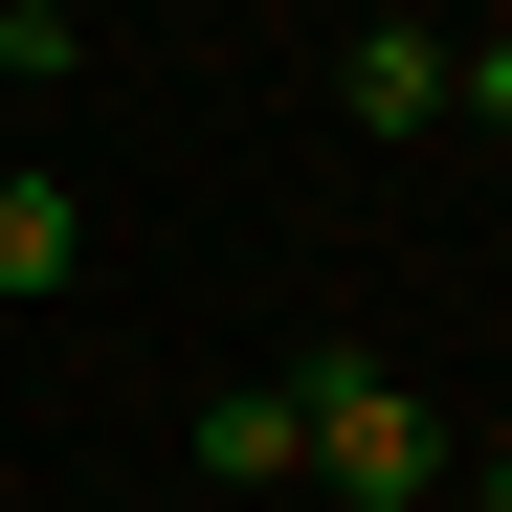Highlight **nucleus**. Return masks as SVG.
I'll return each mask as SVG.
<instances>
[{"label": "nucleus", "instance_id": "2", "mask_svg": "<svg viewBox=\"0 0 512 512\" xmlns=\"http://www.w3.org/2000/svg\"><path fill=\"white\" fill-rule=\"evenodd\" d=\"M334 112H357V134H446V45H423V23H357V45H334Z\"/></svg>", "mask_w": 512, "mask_h": 512}, {"label": "nucleus", "instance_id": "5", "mask_svg": "<svg viewBox=\"0 0 512 512\" xmlns=\"http://www.w3.org/2000/svg\"><path fill=\"white\" fill-rule=\"evenodd\" d=\"M446 512H512V446H446Z\"/></svg>", "mask_w": 512, "mask_h": 512}, {"label": "nucleus", "instance_id": "1", "mask_svg": "<svg viewBox=\"0 0 512 512\" xmlns=\"http://www.w3.org/2000/svg\"><path fill=\"white\" fill-rule=\"evenodd\" d=\"M290 490H334V512H446V423H423L379 357H290Z\"/></svg>", "mask_w": 512, "mask_h": 512}, {"label": "nucleus", "instance_id": "3", "mask_svg": "<svg viewBox=\"0 0 512 512\" xmlns=\"http://www.w3.org/2000/svg\"><path fill=\"white\" fill-rule=\"evenodd\" d=\"M67 245H90L67 156H0V290H67Z\"/></svg>", "mask_w": 512, "mask_h": 512}, {"label": "nucleus", "instance_id": "4", "mask_svg": "<svg viewBox=\"0 0 512 512\" xmlns=\"http://www.w3.org/2000/svg\"><path fill=\"white\" fill-rule=\"evenodd\" d=\"M201 468H223V490H290V468H312V446H290V379H223V401H201Z\"/></svg>", "mask_w": 512, "mask_h": 512}, {"label": "nucleus", "instance_id": "6", "mask_svg": "<svg viewBox=\"0 0 512 512\" xmlns=\"http://www.w3.org/2000/svg\"><path fill=\"white\" fill-rule=\"evenodd\" d=\"M0 67H67V23H45V0H0Z\"/></svg>", "mask_w": 512, "mask_h": 512}]
</instances>
